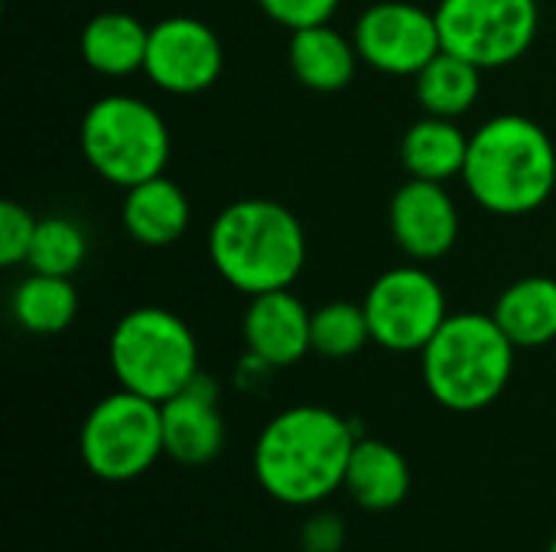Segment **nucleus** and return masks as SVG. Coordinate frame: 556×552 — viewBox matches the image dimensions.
Returning a JSON list of instances; mask_svg holds the SVG:
<instances>
[{
	"instance_id": "8",
	"label": "nucleus",
	"mask_w": 556,
	"mask_h": 552,
	"mask_svg": "<svg viewBox=\"0 0 556 552\" xmlns=\"http://www.w3.org/2000/svg\"><path fill=\"white\" fill-rule=\"evenodd\" d=\"M433 13L443 49L479 68L518 62L541 26L538 0H440Z\"/></svg>"
},
{
	"instance_id": "12",
	"label": "nucleus",
	"mask_w": 556,
	"mask_h": 552,
	"mask_svg": "<svg viewBox=\"0 0 556 552\" xmlns=\"http://www.w3.org/2000/svg\"><path fill=\"white\" fill-rule=\"evenodd\" d=\"M388 224L410 260H440L459 238V211L443 182L407 179L388 205Z\"/></svg>"
},
{
	"instance_id": "25",
	"label": "nucleus",
	"mask_w": 556,
	"mask_h": 552,
	"mask_svg": "<svg viewBox=\"0 0 556 552\" xmlns=\"http://www.w3.org/2000/svg\"><path fill=\"white\" fill-rule=\"evenodd\" d=\"M39 218H33L23 205L16 202H0V264L16 267L26 264L33 238H36Z\"/></svg>"
},
{
	"instance_id": "18",
	"label": "nucleus",
	"mask_w": 556,
	"mask_h": 552,
	"mask_svg": "<svg viewBox=\"0 0 556 552\" xmlns=\"http://www.w3.org/2000/svg\"><path fill=\"white\" fill-rule=\"evenodd\" d=\"M150 42V26L124 10H104L91 16L78 36V49L88 68L108 78H124L143 72Z\"/></svg>"
},
{
	"instance_id": "20",
	"label": "nucleus",
	"mask_w": 556,
	"mask_h": 552,
	"mask_svg": "<svg viewBox=\"0 0 556 552\" xmlns=\"http://www.w3.org/2000/svg\"><path fill=\"white\" fill-rule=\"evenodd\" d=\"M466 156H469V137L459 130L453 117L427 114L417 124H410L401 140V159L414 179L446 182L453 176H463Z\"/></svg>"
},
{
	"instance_id": "9",
	"label": "nucleus",
	"mask_w": 556,
	"mask_h": 552,
	"mask_svg": "<svg viewBox=\"0 0 556 552\" xmlns=\"http://www.w3.org/2000/svg\"><path fill=\"white\" fill-rule=\"evenodd\" d=\"M362 306L368 316L371 342L397 355L424 351L440 325L450 319L443 286L417 264L384 270L371 283Z\"/></svg>"
},
{
	"instance_id": "15",
	"label": "nucleus",
	"mask_w": 556,
	"mask_h": 552,
	"mask_svg": "<svg viewBox=\"0 0 556 552\" xmlns=\"http://www.w3.org/2000/svg\"><path fill=\"white\" fill-rule=\"evenodd\" d=\"M189 218L192 211H189L186 192L166 176H153L147 182L124 189L121 221H124V231L143 247L176 244L186 234Z\"/></svg>"
},
{
	"instance_id": "26",
	"label": "nucleus",
	"mask_w": 556,
	"mask_h": 552,
	"mask_svg": "<svg viewBox=\"0 0 556 552\" xmlns=\"http://www.w3.org/2000/svg\"><path fill=\"white\" fill-rule=\"evenodd\" d=\"M342 0H257V7L280 26L293 29H306L316 23H329L332 13L339 10Z\"/></svg>"
},
{
	"instance_id": "19",
	"label": "nucleus",
	"mask_w": 556,
	"mask_h": 552,
	"mask_svg": "<svg viewBox=\"0 0 556 552\" xmlns=\"http://www.w3.org/2000/svg\"><path fill=\"white\" fill-rule=\"evenodd\" d=\"M495 322L515 348H544L556 338V280L525 277L515 280L495 303Z\"/></svg>"
},
{
	"instance_id": "17",
	"label": "nucleus",
	"mask_w": 556,
	"mask_h": 552,
	"mask_svg": "<svg viewBox=\"0 0 556 552\" xmlns=\"http://www.w3.org/2000/svg\"><path fill=\"white\" fill-rule=\"evenodd\" d=\"M345 491L362 511H394L410 491V465L391 442L358 439L345 468Z\"/></svg>"
},
{
	"instance_id": "10",
	"label": "nucleus",
	"mask_w": 556,
	"mask_h": 552,
	"mask_svg": "<svg viewBox=\"0 0 556 552\" xmlns=\"http://www.w3.org/2000/svg\"><path fill=\"white\" fill-rule=\"evenodd\" d=\"M358 55L388 75H417L440 49L437 13L407 0H378L355 23Z\"/></svg>"
},
{
	"instance_id": "21",
	"label": "nucleus",
	"mask_w": 556,
	"mask_h": 552,
	"mask_svg": "<svg viewBox=\"0 0 556 552\" xmlns=\"http://www.w3.org/2000/svg\"><path fill=\"white\" fill-rule=\"evenodd\" d=\"M482 91V68L440 49L417 75H414V94L427 114L437 117H463Z\"/></svg>"
},
{
	"instance_id": "24",
	"label": "nucleus",
	"mask_w": 556,
	"mask_h": 552,
	"mask_svg": "<svg viewBox=\"0 0 556 552\" xmlns=\"http://www.w3.org/2000/svg\"><path fill=\"white\" fill-rule=\"evenodd\" d=\"M85 254H88L85 231L75 221H68L62 215H52V218H39L26 264L36 273L72 277L85 264Z\"/></svg>"
},
{
	"instance_id": "2",
	"label": "nucleus",
	"mask_w": 556,
	"mask_h": 552,
	"mask_svg": "<svg viewBox=\"0 0 556 552\" xmlns=\"http://www.w3.org/2000/svg\"><path fill=\"white\" fill-rule=\"evenodd\" d=\"M208 257L218 277L244 296L290 290L306 264V234L287 205L238 198L212 221Z\"/></svg>"
},
{
	"instance_id": "11",
	"label": "nucleus",
	"mask_w": 556,
	"mask_h": 552,
	"mask_svg": "<svg viewBox=\"0 0 556 552\" xmlns=\"http://www.w3.org/2000/svg\"><path fill=\"white\" fill-rule=\"evenodd\" d=\"M225 52L215 29L195 16H166L150 26L143 72L169 94H199L222 75Z\"/></svg>"
},
{
	"instance_id": "22",
	"label": "nucleus",
	"mask_w": 556,
	"mask_h": 552,
	"mask_svg": "<svg viewBox=\"0 0 556 552\" xmlns=\"http://www.w3.org/2000/svg\"><path fill=\"white\" fill-rule=\"evenodd\" d=\"M78 316V293L72 277L29 273L13 293V319L33 335H59Z\"/></svg>"
},
{
	"instance_id": "27",
	"label": "nucleus",
	"mask_w": 556,
	"mask_h": 552,
	"mask_svg": "<svg viewBox=\"0 0 556 552\" xmlns=\"http://www.w3.org/2000/svg\"><path fill=\"white\" fill-rule=\"evenodd\" d=\"M345 543V521L332 511L309 514L303 524V550L339 552Z\"/></svg>"
},
{
	"instance_id": "23",
	"label": "nucleus",
	"mask_w": 556,
	"mask_h": 552,
	"mask_svg": "<svg viewBox=\"0 0 556 552\" xmlns=\"http://www.w3.org/2000/svg\"><path fill=\"white\" fill-rule=\"evenodd\" d=\"M371 342L365 306L358 303H326L313 312V351L332 361L358 355Z\"/></svg>"
},
{
	"instance_id": "6",
	"label": "nucleus",
	"mask_w": 556,
	"mask_h": 552,
	"mask_svg": "<svg viewBox=\"0 0 556 552\" xmlns=\"http://www.w3.org/2000/svg\"><path fill=\"white\" fill-rule=\"evenodd\" d=\"M78 146L88 166L121 189L163 176L169 163L166 120L153 104L134 94L98 98L81 117Z\"/></svg>"
},
{
	"instance_id": "7",
	"label": "nucleus",
	"mask_w": 556,
	"mask_h": 552,
	"mask_svg": "<svg viewBox=\"0 0 556 552\" xmlns=\"http://www.w3.org/2000/svg\"><path fill=\"white\" fill-rule=\"evenodd\" d=\"M78 452L85 468L111 485L134 482L156 465L163 452V413L160 403L117 390L98 400L78 433Z\"/></svg>"
},
{
	"instance_id": "13",
	"label": "nucleus",
	"mask_w": 556,
	"mask_h": 552,
	"mask_svg": "<svg viewBox=\"0 0 556 552\" xmlns=\"http://www.w3.org/2000/svg\"><path fill=\"white\" fill-rule=\"evenodd\" d=\"M163 452L179 465H208L225 446V423L218 413V387L195 377L182 394L160 403Z\"/></svg>"
},
{
	"instance_id": "14",
	"label": "nucleus",
	"mask_w": 556,
	"mask_h": 552,
	"mask_svg": "<svg viewBox=\"0 0 556 552\" xmlns=\"http://www.w3.org/2000/svg\"><path fill=\"white\" fill-rule=\"evenodd\" d=\"M244 345L274 371L290 368L313 351V312L290 290L251 296L244 312Z\"/></svg>"
},
{
	"instance_id": "28",
	"label": "nucleus",
	"mask_w": 556,
	"mask_h": 552,
	"mask_svg": "<svg viewBox=\"0 0 556 552\" xmlns=\"http://www.w3.org/2000/svg\"><path fill=\"white\" fill-rule=\"evenodd\" d=\"M547 552H556V540H554V543H551V550H547Z\"/></svg>"
},
{
	"instance_id": "1",
	"label": "nucleus",
	"mask_w": 556,
	"mask_h": 552,
	"mask_svg": "<svg viewBox=\"0 0 556 552\" xmlns=\"http://www.w3.org/2000/svg\"><path fill=\"white\" fill-rule=\"evenodd\" d=\"M358 436L329 407L300 403L277 413L254 442L261 488L290 508H313L345 488V468Z\"/></svg>"
},
{
	"instance_id": "16",
	"label": "nucleus",
	"mask_w": 556,
	"mask_h": 552,
	"mask_svg": "<svg viewBox=\"0 0 556 552\" xmlns=\"http://www.w3.org/2000/svg\"><path fill=\"white\" fill-rule=\"evenodd\" d=\"M358 59L362 55L355 49V39H345L329 23H316L290 33V46H287L290 72L309 91H323V94L342 91L355 78Z\"/></svg>"
},
{
	"instance_id": "29",
	"label": "nucleus",
	"mask_w": 556,
	"mask_h": 552,
	"mask_svg": "<svg viewBox=\"0 0 556 552\" xmlns=\"http://www.w3.org/2000/svg\"><path fill=\"white\" fill-rule=\"evenodd\" d=\"M300 552H309V550H300Z\"/></svg>"
},
{
	"instance_id": "4",
	"label": "nucleus",
	"mask_w": 556,
	"mask_h": 552,
	"mask_svg": "<svg viewBox=\"0 0 556 552\" xmlns=\"http://www.w3.org/2000/svg\"><path fill=\"white\" fill-rule=\"evenodd\" d=\"M515 351V342L502 332L495 316L456 312L420 351L424 384L430 397L453 413L485 410L505 394Z\"/></svg>"
},
{
	"instance_id": "3",
	"label": "nucleus",
	"mask_w": 556,
	"mask_h": 552,
	"mask_svg": "<svg viewBox=\"0 0 556 552\" xmlns=\"http://www.w3.org/2000/svg\"><path fill=\"white\" fill-rule=\"evenodd\" d=\"M463 179L495 215L538 211L556 185V150L547 130L521 114H498L469 137Z\"/></svg>"
},
{
	"instance_id": "5",
	"label": "nucleus",
	"mask_w": 556,
	"mask_h": 552,
	"mask_svg": "<svg viewBox=\"0 0 556 552\" xmlns=\"http://www.w3.org/2000/svg\"><path fill=\"white\" fill-rule=\"evenodd\" d=\"M108 361L124 390L153 403H166L199 377L192 329L160 306H140L117 319L108 342Z\"/></svg>"
}]
</instances>
